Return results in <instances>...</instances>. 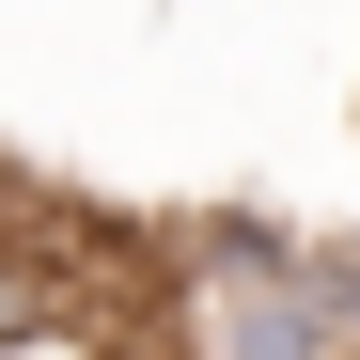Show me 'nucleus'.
<instances>
[{"instance_id":"nucleus-1","label":"nucleus","mask_w":360,"mask_h":360,"mask_svg":"<svg viewBox=\"0 0 360 360\" xmlns=\"http://www.w3.org/2000/svg\"><path fill=\"white\" fill-rule=\"evenodd\" d=\"M172 345L188 360H360V235L188 219L172 235Z\"/></svg>"}]
</instances>
